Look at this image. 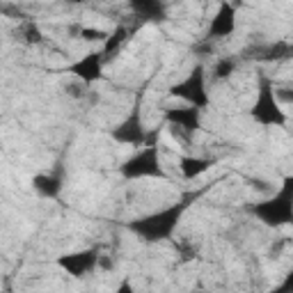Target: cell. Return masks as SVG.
Masks as SVG:
<instances>
[{
  "mask_svg": "<svg viewBox=\"0 0 293 293\" xmlns=\"http://www.w3.org/2000/svg\"><path fill=\"white\" fill-rule=\"evenodd\" d=\"M117 293H133V289H131V284L129 282H124L122 287H119V291Z\"/></svg>",
  "mask_w": 293,
  "mask_h": 293,
  "instance_id": "6da1fadb",
  "label": "cell"
}]
</instances>
